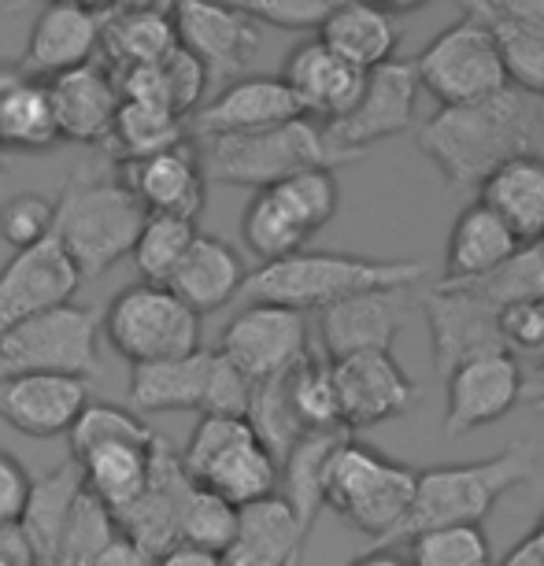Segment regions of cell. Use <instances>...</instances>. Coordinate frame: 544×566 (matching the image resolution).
Segmentation results:
<instances>
[{
  "mask_svg": "<svg viewBox=\"0 0 544 566\" xmlns=\"http://www.w3.org/2000/svg\"><path fill=\"white\" fill-rule=\"evenodd\" d=\"M541 130V101L519 85L474 104H448L419 126V153L441 170L452 189H482V181L533 153Z\"/></svg>",
  "mask_w": 544,
  "mask_h": 566,
  "instance_id": "6da1fadb",
  "label": "cell"
},
{
  "mask_svg": "<svg viewBox=\"0 0 544 566\" xmlns=\"http://www.w3.org/2000/svg\"><path fill=\"white\" fill-rule=\"evenodd\" d=\"M426 266L419 260H375L345 252H296L285 260L260 263L244 282L252 304H279L293 312H326L348 296L378 290H415Z\"/></svg>",
  "mask_w": 544,
  "mask_h": 566,
  "instance_id": "7a4b0ae2",
  "label": "cell"
},
{
  "mask_svg": "<svg viewBox=\"0 0 544 566\" xmlns=\"http://www.w3.org/2000/svg\"><path fill=\"white\" fill-rule=\"evenodd\" d=\"M533 474H537V448L530 441H515L478 463H441L419 470V496L397 541H411L415 533L437 526H482L489 511L511 489L526 485Z\"/></svg>",
  "mask_w": 544,
  "mask_h": 566,
  "instance_id": "3957f363",
  "label": "cell"
},
{
  "mask_svg": "<svg viewBox=\"0 0 544 566\" xmlns=\"http://www.w3.org/2000/svg\"><path fill=\"white\" fill-rule=\"evenodd\" d=\"M56 200V238L63 241L74 266H79L82 282L85 277H101L119 260H130L148 211L123 186V178L112 181L74 170Z\"/></svg>",
  "mask_w": 544,
  "mask_h": 566,
  "instance_id": "277c9868",
  "label": "cell"
},
{
  "mask_svg": "<svg viewBox=\"0 0 544 566\" xmlns=\"http://www.w3.org/2000/svg\"><path fill=\"white\" fill-rule=\"evenodd\" d=\"M419 496V470L381 455L378 448L345 437L326 470V507H334L352 530L389 548L411 518Z\"/></svg>",
  "mask_w": 544,
  "mask_h": 566,
  "instance_id": "5b68a950",
  "label": "cell"
},
{
  "mask_svg": "<svg viewBox=\"0 0 544 566\" xmlns=\"http://www.w3.org/2000/svg\"><path fill=\"white\" fill-rule=\"evenodd\" d=\"M200 159L211 181L244 189H271L279 181L301 175L312 167L352 164L326 137V126L315 119H293L271 130L227 134V137H197Z\"/></svg>",
  "mask_w": 544,
  "mask_h": 566,
  "instance_id": "8992f818",
  "label": "cell"
},
{
  "mask_svg": "<svg viewBox=\"0 0 544 566\" xmlns=\"http://www.w3.org/2000/svg\"><path fill=\"white\" fill-rule=\"evenodd\" d=\"M181 467L197 485L211 489L233 507L282 496V463L266 448L249 419L238 415H200L181 448Z\"/></svg>",
  "mask_w": 544,
  "mask_h": 566,
  "instance_id": "52a82bcc",
  "label": "cell"
},
{
  "mask_svg": "<svg viewBox=\"0 0 544 566\" xmlns=\"http://www.w3.org/2000/svg\"><path fill=\"white\" fill-rule=\"evenodd\" d=\"M104 337L126 363L181 359L200 352V315L167 285H126L104 312Z\"/></svg>",
  "mask_w": 544,
  "mask_h": 566,
  "instance_id": "ba28073f",
  "label": "cell"
},
{
  "mask_svg": "<svg viewBox=\"0 0 544 566\" xmlns=\"http://www.w3.org/2000/svg\"><path fill=\"white\" fill-rule=\"evenodd\" d=\"M101 334L104 318L93 307H52L0 337V374H71L90 381L101 374Z\"/></svg>",
  "mask_w": 544,
  "mask_h": 566,
  "instance_id": "9c48e42d",
  "label": "cell"
},
{
  "mask_svg": "<svg viewBox=\"0 0 544 566\" xmlns=\"http://www.w3.org/2000/svg\"><path fill=\"white\" fill-rule=\"evenodd\" d=\"M415 67H419L422 90L441 101V108H448V104L485 101L511 85L504 52H500L493 30L471 12L460 23L441 30L422 49Z\"/></svg>",
  "mask_w": 544,
  "mask_h": 566,
  "instance_id": "30bf717a",
  "label": "cell"
},
{
  "mask_svg": "<svg viewBox=\"0 0 544 566\" xmlns=\"http://www.w3.org/2000/svg\"><path fill=\"white\" fill-rule=\"evenodd\" d=\"M419 67L415 60H393L386 67L367 74V90H363L359 104L352 108L345 119L326 123L329 145L341 156L359 159L363 148L378 145L386 137H397L404 130H411L415 123V101H419Z\"/></svg>",
  "mask_w": 544,
  "mask_h": 566,
  "instance_id": "8fae6325",
  "label": "cell"
},
{
  "mask_svg": "<svg viewBox=\"0 0 544 566\" xmlns=\"http://www.w3.org/2000/svg\"><path fill=\"white\" fill-rule=\"evenodd\" d=\"M422 315L430 326L433 345V367L441 378H448L460 363L482 356V352H500L504 334H500V307L482 301L474 290L460 282H441L422 296Z\"/></svg>",
  "mask_w": 544,
  "mask_h": 566,
  "instance_id": "7c38bea8",
  "label": "cell"
},
{
  "mask_svg": "<svg viewBox=\"0 0 544 566\" xmlns=\"http://www.w3.org/2000/svg\"><path fill=\"white\" fill-rule=\"evenodd\" d=\"M175 34L189 56L200 60L208 82H238L260 52V27L227 0H178Z\"/></svg>",
  "mask_w": 544,
  "mask_h": 566,
  "instance_id": "4fadbf2b",
  "label": "cell"
},
{
  "mask_svg": "<svg viewBox=\"0 0 544 566\" xmlns=\"http://www.w3.org/2000/svg\"><path fill=\"white\" fill-rule=\"evenodd\" d=\"M219 352L252 381L279 378L312 352L307 348V318L293 307L249 304L222 329Z\"/></svg>",
  "mask_w": 544,
  "mask_h": 566,
  "instance_id": "5bb4252c",
  "label": "cell"
},
{
  "mask_svg": "<svg viewBox=\"0 0 544 566\" xmlns=\"http://www.w3.org/2000/svg\"><path fill=\"white\" fill-rule=\"evenodd\" d=\"M444 392V433L463 437L482 426L500 422L515 403L526 397V378H522L519 359L511 348L482 352V356L460 363L448 374Z\"/></svg>",
  "mask_w": 544,
  "mask_h": 566,
  "instance_id": "9a60e30c",
  "label": "cell"
},
{
  "mask_svg": "<svg viewBox=\"0 0 544 566\" xmlns=\"http://www.w3.org/2000/svg\"><path fill=\"white\" fill-rule=\"evenodd\" d=\"M79 285L82 274L56 233L34 249L15 252L0 266V337L27 318L71 304Z\"/></svg>",
  "mask_w": 544,
  "mask_h": 566,
  "instance_id": "2e32d148",
  "label": "cell"
},
{
  "mask_svg": "<svg viewBox=\"0 0 544 566\" xmlns=\"http://www.w3.org/2000/svg\"><path fill=\"white\" fill-rule=\"evenodd\" d=\"M334 381L341 397V422L348 433L397 419L419 400V386L393 359V352H359V356L337 359Z\"/></svg>",
  "mask_w": 544,
  "mask_h": 566,
  "instance_id": "e0dca14e",
  "label": "cell"
},
{
  "mask_svg": "<svg viewBox=\"0 0 544 566\" xmlns=\"http://www.w3.org/2000/svg\"><path fill=\"white\" fill-rule=\"evenodd\" d=\"M90 381L71 374H0V419L23 437L49 441L74 430L90 408Z\"/></svg>",
  "mask_w": 544,
  "mask_h": 566,
  "instance_id": "ac0fdd59",
  "label": "cell"
},
{
  "mask_svg": "<svg viewBox=\"0 0 544 566\" xmlns=\"http://www.w3.org/2000/svg\"><path fill=\"white\" fill-rule=\"evenodd\" d=\"M123 186L142 200L148 216L197 219L205 211L208 170L197 142H181L175 148H164V153L126 159Z\"/></svg>",
  "mask_w": 544,
  "mask_h": 566,
  "instance_id": "d6986e66",
  "label": "cell"
},
{
  "mask_svg": "<svg viewBox=\"0 0 544 566\" xmlns=\"http://www.w3.org/2000/svg\"><path fill=\"white\" fill-rule=\"evenodd\" d=\"M104 45V12L90 8L85 0L67 4H45L30 30L23 67L38 78H56L74 67H85L101 56Z\"/></svg>",
  "mask_w": 544,
  "mask_h": 566,
  "instance_id": "ffe728a7",
  "label": "cell"
},
{
  "mask_svg": "<svg viewBox=\"0 0 544 566\" xmlns=\"http://www.w3.org/2000/svg\"><path fill=\"white\" fill-rule=\"evenodd\" d=\"M411 315L408 290H378L348 296L334 307H326L318 318L323 334V356L329 363L359 356V352H389L393 340Z\"/></svg>",
  "mask_w": 544,
  "mask_h": 566,
  "instance_id": "44dd1931",
  "label": "cell"
},
{
  "mask_svg": "<svg viewBox=\"0 0 544 566\" xmlns=\"http://www.w3.org/2000/svg\"><path fill=\"white\" fill-rule=\"evenodd\" d=\"M293 119H307V112L285 78H238L216 101L193 112L189 130L197 137H227L271 130Z\"/></svg>",
  "mask_w": 544,
  "mask_h": 566,
  "instance_id": "7402d4cb",
  "label": "cell"
},
{
  "mask_svg": "<svg viewBox=\"0 0 544 566\" xmlns=\"http://www.w3.org/2000/svg\"><path fill=\"white\" fill-rule=\"evenodd\" d=\"M52 108H56L63 142H82V145H108L123 108V90L119 78L101 56L85 67H74L67 74L49 78Z\"/></svg>",
  "mask_w": 544,
  "mask_h": 566,
  "instance_id": "603a6c76",
  "label": "cell"
},
{
  "mask_svg": "<svg viewBox=\"0 0 544 566\" xmlns=\"http://www.w3.org/2000/svg\"><path fill=\"white\" fill-rule=\"evenodd\" d=\"M282 78L290 82L296 101L304 104L307 119L337 123L356 108L363 90H367V71L352 67L348 60H341L334 49H326L323 41H304L290 52Z\"/></svg>",
  "mask_w": 544,
  "mask_h": 566,
  "instance_id": "cb8c5ba5",
  "label": "cell"
},
{
  "mask_svg": "<svg viewBox=\"0 0 544 566\" xmlns=\"http://www.w3.org/2000/svg\"><path fill=\"white\" fill-rule=\"evenodd\" d=\"M312 533L296 518L285 496L260 500V504L241 507L238 533H233L227 566H296L304 555V544Z\"/></svg>",
  "mask_w": 544,
  "mask_h": 566,
  "instance_id": "d4e9b609",
  "label": "cell"
},
{
  "mask_svg": "<svg viewBox=\"0 0 544 566\" xmlns=\"http://www.w3.org/2000/svg\"><path fill=\"white\" fill-rule=\"evenodd\" d=\"M60 119L52 108L49 82L30 74L23 63H0V148L45 153L60 145Z\"/></svg>",
  "mask_w": 544,
  "mask_h": 566,
  "instance_id": "484cf974",
  "label": "cell"
},
{
  "mask_svg": "<svg viewBox=\"0 0 544 566\" xmlns=\"http://www.w3.org/2000/svg\"><path fill=\"white\" fill-rule=\"evenodd\" d=\"M211 370H216V348H200L193 356L145 363L130 374L126 408L142 411H208Z\"/></svg>",
  "mask_w": 544,
  "mask_h": 566,
  "instance_id": "4316f807",
  "label": "cell"
},
{
  "mask_svg": "<svg viewBox=\"0 0 544 566\" xmlns=\"http://www.w3.org/2000/svg\"><path fill=\"white\" fill-rule=\"evenodd\" d=\"M244 282H249V274H244L238 249L222 238H211V233H197L193 249L181 260L167 290H175L197 315H211L227 307L244 290Z\"/></svg>",
  "mask_w": 544,
  "mask_h": 566,
  "instance_id": "83f0119b",
  "label": "cell"
},
{
  "mask_svg": "<svg viewBox=\"0 0 544 566\" xmlns=\"http://www.w3.org/2000/svg\"><path fill=\"white\" fill-rule=\"evenodd\" d=\"M318 41L334 49L341 60H348L352 67L370 74L397 60L400 30L386 8L370 4V0H345L318 30Z\"/></svg>",
  "mask_w": 544,
  "mask_h": 566,
  "instance_id": "f1b7e54d",
  "label": "cell"
},
{
  "mask_svg": "<svg viewBox=\"0 0 544 566\" xmlns=\"http://www.w3.org/2000/svg\"><path fill=\"white\" fill-rule=\"evenodd\" d=\"M519 249H526V244L515 238V230L493 208L474 200L471 208L460 211V219L452 222V233H448L444 277H452V282L482 277L496 271L500 263H508Z\"/></svg>",
  "mask_w": 544,
  "mask_h": 566,
  "instance_id": "f546056e",
  "label": "cell"
},
{
  "mask_svg": "<svg viewBox=\"0 0 544 566\" xmlns=\"http://www.w3.org/2000/svg\"><path fill=\"white\" fill-rule=\"evenodd\" d=\"M478 200L493 208L500 219L515 230L522 244H544V159L541 156H515L511 164L493 170Z\"/></svg>",
  "mask_w": 544,
  "mask_h": 566,
  "instance_id": "4dcf8cb0",
  "label": "cell"
},
{
  "mask_svg": "<svg viewBox=\"0 0 544 566\" xmlns=\"http://www.w3.org/2000/svg\"><path fill=\"white\" fill-rule=\"evenodd\" d=\"M153 448L156 437L153 441H112L74 459L82 467L85 489L104 500L115 511V518L126 507H134L145 496L148 482H153Z\"/></svg>",
  "mask_w": 544,
  "mask_h": 566,
  "instance_id": "1f68e13d",
  "label": "cell"
},
{
  "mask_svg": "<svg viewBox=\"0 0 544 566\" xmlns=\"http://www.w3.org/2000/svg\"><path fill=\"white\" fill-rule=\"evenodd\" d=\"M82 493H85V478H82V467L74 463V459L52 467L49 474L34 478V493H30L23 526H27L30 537H34L38 552H41V563L45 566H56L63 530H67L71 511H74V504H79Z\"/></svg>",
  "mask_w": 544,
  "mask_h": 566,
  "instance_id": "d6a6232c",
  "label": "cell"
},
{
  "mask_svg": "<svg viewBox=\"0 0 544 566\" xmlns=\"http://www.w3.org/2000/svg\"><path fill=\"white\" fill-rule=\"evenodd\" d=\"M345 437L348 430L304 433L290 452V459L282 463V496L290 500V507L304 522L307 533H312V526L326 507V470Z\"/></svg>",
  "mask_w": 544,
  "mask_h": 566,
  "instance_id": "836d02e7",
  "label": "cell"
},
{
  "mask_svg": "<svg viewBox=\"0 0 544 566\" xmlns=\"http://www.w3.org/2000/svg\"><path fill=\"white\" fill-rule=\"evenodd\" d=\"M175 49H178V34H175V19L170 15H153V12L104 15L101 60L108 63L112 74L159 63Z\"/></svg>",
  "mask_w": 544,
  "mask_h": 566,
  "instance_id": "e575fe53",
  "label": "cell"
},
{
  "mask_svg": "<svg viewBox=\"0 0 544 566\" xmlns=\"http://www.w3.org/2000/svg\"><path fill=\"white\" fill-rule=\"evenodd\" d=\"M241 238L255 260L274 263V260H285V255L304 252V244L312 241L315 233L304 227L301 216H296L290 205H285L279 189H260L241 216Z\"/></svg>",
  "mask_w": 544,
  "mask_h": 566,
  "instance_id": "d590c367",
  "label": "cell"
},
{
  "mask_svg": "<svg viewBox=\"0 0 544 566\" xmlns=\"http://www.w3.org/2000/svg\"><path fill=\"white\" fill-rule=\"evenodd\" d=\"M181 142H189V137H186V119L178 112L153 101H123L119 119H115V130L108 137V148L126 164V159L164 153V148H175Z\"/></svg>",
  "mask_w": 544,
  "mask_h": 566,
  "instance_id": "8d00e7d4",
  "label": "cell"
},
{
  "mask_svg": "<svg viewBox=\"0 0 544 566\" xmlns=\"http://www.w3.org/2000/svg\"><path fill=\"white\" fill-rule=\"evenodd\" d=\"M197 241L193 219L178 216H148L142 227V238L134 244V271L148 285H170V277L181 266Z\"/></svg>",
  "mask_w": 544,
  "mask_h": 566,
  "instance_id": "74e56055",
  "label": "cell"
},
{
  "mask_svg": "<svg viewBox=\"0 0 544 566\" xmlns=\"http://www.w3.org/2000/svg\"><path fill=\"white\" fill-rule=\"evenodd\" d=\"M290 374L255 381L249 415H244L249 426L255 430V437H260V441L271 448L279 463L290 459L296 441H301V437L307 433L304 422H301V415H296V408H293V397H290Z\"/></svg>",
  "mask_w": 544,
  "mask_h": 566,
  "instance_id": "f35d334b",
  "label": "cell"
},
{
  "mask_svg": "<svg viewBox=\"0 0 544 566\" xmlns=\"http://www.w3.org/2000/svg\"><path fill=\"white\" fill-rule=\"evenodd\" d=\"M290 397H293V408L301 415L307 433L345 430V422H341L334 363L326 356H312V352H307V359L296 363L290 374Z\"/></svg>",
  "mask_w": 544,
  "mask_h": 566,
  "instance_id": "ab89813d",
  "label": "cell"
},
{
  "mask_svg": "<svg viewBox=\"0 0 544 566\" xmlns=\"http://www.w3.org/2000/svg\"><path fill=\"white\" fill-rule=\"evenodd\" d=\"M119 533L123 526H119V518H115V511L85 489L71 511L67 530H63L56 566H93Z\"/></svg>",
  "mask_w": 544,
  "mask_h": 566,
  "instance_id": "60d3db41",
  "label": "cell"
},
{
  "mask_svg": "<svg viewBox=\"0 0 544 566\" xmlns=\"http://www.w3.org/2000/svg\"><path fill=\"white\" fill-rule=\"evenodd\" d=\"M238 515L241 507H233L230 500H222L211 489L197 485L181 500L178 515V544H197V548L227 552L233 533H238Z\"/></svg>",
  "mask_w": 544,
  "mask_h": 566,
  "instance_id": "b9f144b4",
  "label": "cell"
},
{
  "mask_svg": "<svg viewBox=\"0 0 544 566\" xmlns=\"http://www.w3.org/2000/svg\"><path fill=\"white\" fill-rule=\"evenodd\" d=\"M411 566H496L482 526H437L408 541Z\"/></svg>",
  "mask_w": 544,
  "mask_h": 566,
  "instance_id": "7bdbcfd3",
  "label": "cell"
},
{
  "mask_svg": "<svg viewBox=\"0 0 544 566\" xmlns=\"http://www.w3.org/2000/svg\"><path fill=\"white\" fill-rule=\"evenodd\" d=\"M478 19L493 30L496 45L504 52L511 85H519L530 97L544 101V30L515 27V23H504V19H489V15H478Z\"/></svg>",
  "mask_w": 544,
  "mask_h": 566,
  "instance_id": "ee69618b",
  "label": "cell"
},
{
  "mask_svg": "<svg viewBox=\"0 0 544 566\" xmlns=\"http://www.w3.org/2000/svg\"><path fill=\"white\" fill-rule=\"evenodd\" d=\"M153 430L145 426V419L134 408H115V403H101L93 400L90 408L82 411V419L74 422V430L67 433L71 441V459L85 455L97 444H112V441H153Z\"/></svg>",
  "mask_w": 544,
  "mask_h": 566,
  "instance_id": "f6af8a7d",
  "label": "cell"
},
{
  "mask_svg": "<svg viewBox=\"0 0 544 566\" xmlns=\"http://www.w3.org/2000/svg\"><path fill=\"white\" fill-rule=\"evenodd\" d=\"M60 200L41 193H19L0 205V238L12 244L15 252L34 249L56 233Z\"/></svg>",
  "mask_w": 544,
  "mask_h": 566,
  "instance_id": "bcb514c9",
  "label": "cell"
},
{
  "mask_svg": "<svg viewBox=\"0 0 544 566\" xmlns=\"http://www.w3.org/2000/svg\"><path fill=\"white\" fill-rule=\"evenodd\" d=\"M255 23L279 30H323L345 0H227Z\"/></svg>",
  "mask_w": 544,
  "mask_h": 566,
  "instance_id": "7dc6e473",
  "label": "cell"
},
{
  "mask_svg": "<svg viewBox=\"0 0 544 566\" xmlns=\"http://www.w3.org/2000/svg\"><path fill=\"white\" fill-rule=\"evenodd\" d=\"M30 493H34V478H30V470L19 463L12 452L0 448V526L23 522Z\"/></svg>",
  "mask_w": 544,
  "mask_h": 566,
  "instance_id": "c3c4849f",
  "label": "cell"
},
{
  "mask_svg": "<svg viewBox=\"0 0 544 566\" xmlns=\"http://www.w3.org/2000/svg\"><path fill=\"white\" fill-rule=\"evenodd\" d=\"M500 334L508 348H544V301L511 304L500 315Z\"/></svg>",
  "mask_w": 544,
  "mask_h": 566,
  "instance_id": "681fc988",
  "label": "cell"
},
{
  "mask_svg": "<svg viewBox=\"0 0 544 566\" xmlns=\"http://www.w3.org/2000/svg\"><path fill=\"white\" fill-rule=\"evenodd\" d=\"M467 12L504 19V23L544 30V0H463Z\"/></svg>",
  "mask_w": 544,
  "mask_h": 566,
  "instance_id": "f907efd6",
  "label": "cell"
},
{
  "mask_svg": "<svg viewBox=\"0 0 544 566\" xmlns=\"http://www.w3.org/2000/svg\"><path fill=\"white\" fill-rule=\"evenodd\" d=\"M93 566H156V559L137 541H130L126 533H119V537H115L108 548L101 552V559Z\"/></svg>",
  "mask_w": 544,
  "mask_h": 566,
  "instance_id": "816d5d0a",
  "label": "cell"
},
{
  "mask_svg": "<svg viewBox=\"0 0 544 566\" xmlns=\"http://www.w3.org/2000/svg\"><path fill=\"white\" fill-rule=\"evenodd\" d=\"M156 566H227V555L211 552V548H197V544H170L156 559Z\"/></svg>",
  "mask_w": 544,
  "mask_h": 566,
  "instance_id": "f5cc1de1",
  "label": "cell"
},
{
  "mask_svg": "<svg viewBox=\"0 0 544 566\" xmlns=\"http://www.w3.org/2000/svg\"><path fill=\"white\" fill-rule=\"evenodd\" d=\"M496 566H544V518L533 526V533L519 548H511Z\"/></svg>",
  "mask_w": 544,
  "mask_h": 566,
  "instance_id": "db71d44e",
  "label": "cell"
},
{
  "mask_svg": "<svg viewBox=\"0 0 544 566\" xmlns=\"http://www.w3.org/2000/svg\"><path fill=\"white\" fill-rule=\"evenodd\" d=\"M348 566H411V559H404V555H397L393 548H370V552H363V555H356Z\"/></svg>",
  "mask_w": 544,
  "mask_h": 566,
  "instance_id": "11a10c76",
  "label": "cell"
},
{
  "mask_svg": "<svg viewBox=\"0 0 544 566\" xmlns=\"http://www.w3.org/2000/svg\"><path fill=\"white\" fill-rule=\"evenodd\" d=\"M370 4H378V8H386L389 15H397V12H419V8L430 4V0H370Z\"/></svg>",
  "mask_w": 544,
  "mask_h": 566,
  "instance_id": "9f6ffc18",
  "label": "cell"
},
{
  "mask_svg": "<svg viewBox=\"0 0 544 566\" xmlns=\"http://www.w3.org/2000/svg\"><path fill=\"white\" fill-rule=\"evenodd\" d=\"M526 400H533L537 408H544V363L537 367V374L526 381Z\"/></svg>",
  "mask_w": 544,
  "mask_h": 566,
  "instance_id": "6f0895ef",
  "label": "cell"
},
{
  "mask_svg": "<svg viewBox=\"0 0 544 566\" xmlns=\"http://www.w3.org/2000/svg\"><path fill=\"white\" fill-rule=\"evenodd\" d=\"M90 8H97V12H108L112 4H119V0H85Z\"/></svg>",
  "mask_w": 544,
  "mask_h": 566,
  "instance_id": "680465c9",
  "label": "cell"
},
{
  "mask_svg": "<svg viewBox=\"0 0 544 566\" xmlns=\"http://www.w3.org/2000/svg\"><path fill=\"white\" fill-rule=\"evenodd\" d=\"M8 175V164H4V148H0V178Z\"/></svg>",
  "mask_w": 544,
  "mask_h": 566,
  "instance_id": "91938a15",
  "label": "cell"
},
{
  "mask_svg": "<svg viewBox=\"0 0 544 566\" xmlns=\"http://www.w3.org/2000/svg\"><path fill=\"white\" fill-rule=\"evenodd\" d=\"M45 4H67V0H45Z\"/></svg>",
  "mask_w": 544,
  "mask_h": 566,
  "instance_id": "94428289",
  "label": "cell"
},
{
  "mask_svg": "<svg viewBox=\"0 0 544 566\" xmlns=\"http://www.w3.org/2000/svg\"><path fill=\"white\" fill-rule=\"evenodd\" d=\"M0 566H12V563H4V559H0Z\"/></svg>",
  "mask_w": 544,
  "mask_h": 566,
  "instance_id": "6125c7cd",
  "label": "cell"
}]
</instances>
